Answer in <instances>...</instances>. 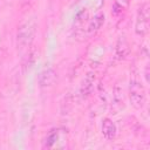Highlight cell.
<instances>
[{
  "label": "cell",
  "instance_id": "cell-1",
  "mask_svg": "<svg viewBox=\"0 0 150 150\" xmlns=\"http://www.w3.org/2000/svg\"><path fill=\"white\" fill-rule=\"evenodd\" d=\"M34 32H35V23L33 21H26L22 25H20V27L18 28V33H16L18 46L20 48L27 47L33 40Z\"/></svg>",
  "mask_w": 150,
  "mask_h": 150
},
{
  "label": "cell",
  "instance_id": "cell-2",
  "mask_svg": "<svg viewBox=\"0 0 150 150\" xmlns=\"http://www.w3.org/2000/svg\"><path fill=\"white\" fill-rule=\"evenodd\" d=\"M130 102L135 108H142L145 103V91L141 83L132 81L130 82Z\"/></svg>",
  "mask_w": 150,
  "mask_h": 150
},
{
  "label": "cell",
  "instance_id": "cell-3",
  "mask_svg": "<svg viewBox=\"0 0 150 150\" xmlns=\"http://www.w3.org/2000/svg\"><path fill=\"white\" fill-rule=\"evenodd\" d=\"M148 26H149V5L143 4L137 14V20H136V32L137 34L144 35L148 32Z\"/></svg>",
  "mask_w": 150,
  "mask_h": 150
},
{
  "label": "cell",
  "instance_id": "cell-4",
  "mask_svg": "<svg viewBox=\"0 0 150 150\" xmlns=\"http://www.w3.org/2000/svg\"><path fill=\"white\" fill-rule=\"evenodd\" d=\"M116 125L114 124V122H111L109 118L103 120L102 122V134L107 139H114L116 136Z\"/></svg>",
  "mask_w": 150,
  "mask_h": 150
},
{
  "label": "cell",
  "instance_id": "cell-5",
  "mask_svg": "<svg viewBox=\"0 0 150 150\" xmlns=\"http://www.w3.org/2000/svg\"><path fill=\"white\" fill-rule=\"evenodd\" d=\"M54 80H55V73L52 68H47V69L42 70L39 76V83L41 87L50 86L54 82Z\"/></svg>",
  "mask_w": 150,
  "mask_h": 150
},
{
  "label": "cell",
  "instance_id": "cell-6",
  "mask_svg": "<svg viewBox=\"0 0 150 150\" xmlns=\"http://www.w3.org/2000/svg\"><path fill=\"white\" fill-rule=\"evenodd\" d=\"M129 45H128V41L125 40L124 36H120L118 41H117V45H116V55L120 57V59H124L128 54H129Z\"/></svg>",
  "mask_w": 150,
  "mask_h": 150
},
{
  "label": "cell",
  "instance_id": "cell-7",
  "mask_svg": "<svg viewBox=\"0 0 150 150\" xmlns=\"http://www.w3.org/2000/svg\"><path fill=\"white\" fill-rule=\"evenodd\" d=\"M94 79H95V76L93 73L87 74V76L82 83V87H81V93L83 96H88L91 94V91L94 89Z\"/></svg>",
  "mask_w": 150,
  "mask_h": 150
},
{
  "label": "cell",
  "instance_id": "cell-8",
  "mask_svg": "<svg viewBox=\"0 0 150 150\" xmlns=\"http://www.w3.org/2000/svg\"><path fill=\"white\" fill-rule=\"evenodd\" d=\"M103 22H104V14H103V13L96 14V15L94 16V19L90 21L89 27H88V30L91 33V32H95V30L100 29V28L102 27Z\"/></svg>",
  "mask_w": 150,
  "mask_h": 150
},
{
  "label": "cell",
  "instance_id": "cell-9",
  "mask_svg": "<svg viewBox=\"0 0 150 150\" xmlns=\"http://www.w3.org/2000/svg\"><path fill=\"white\" fill-rule=\"evenodd\" d=\"M34 0H22V7H29Z\"/></svg>",
  "mask_w": 150,
  "mask_h": 150
},
{
  "label": "cell",
  "instance_id": "cell-10",
  "mask_svg": "<svg viewBox=\"0 0 150 150\" xmlns=\"http://www.w3.org/2000/svg\"><path fill=\"white\" fill-rule=\"evenodd\" d=\"M56 138H57V136H56V134H50V135H49V137H48V138H47V139H48V141H49V142H50V143H49V144H48V145H50V144H52V143H53V142H54V141H53V139H56Z\"/></svg>",
  "mask_w": 150,
  "mask_h": 150
}]
</instances>
